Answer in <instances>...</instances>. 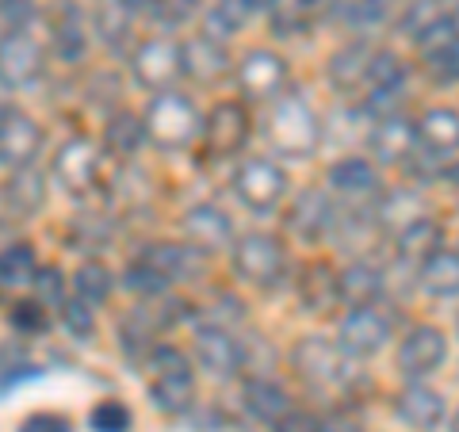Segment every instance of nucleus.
<instances>
[{"mask_svg":"<svg viewBox=\"0 0 459 432\" xmlns=\"http://www.w3.org/2000/svg\"><path fill=\"white\" fill-rule=\"evenodd\" d=\"M413 126H418V150L437 157V161H452V157L459 153V111L455 108H425L418 119H413Z\"/></svg>","mask_w":459,"mask_h":432,"instance_id":"nucleus-25","label":"nucleus"},{"mask_svg":"<svg viewBox=\"0 0 459 432\" xmlns=\"http://www.w3.org/2000/svg\"><path fill=\"white\" fill-rule=\"evenodd\" d=\"M325 188L329 195L352 203L356 211H368L383 195V172L364 153H344L325 168Z\"/></svg>","mask_w":459,"mask_h":432,"instance_id":"nucleus-10","label":"nucleus"},{"mask_svg":"<svg viewBox=\"0 0 459 432\" xmlns=\"http://www.w3.org/2000/svg\"><path fill=\"white\" fill-rule=\"evenodd\" d=\"M123 287H126V291H134L138 298H157V295L172 291V283L161 276V272H153L150 264H142V261H131V264H126Z\"/></svg>","mask_w":459,"mask_h":432,"instance_id":"nucleus-43","label":"nucleus"},{"mask_svg":"<svg viewBox=\"0 0 459 432\" xmlns=\"http://www.w3.org/2000/svg\"><path fill=\"white\" fill-rule=\"evenodd\" d=\"M50 50L57 54V62L77 65L84 50H89V31H84V20L74 4H57L50 16Z\"/></svg>","mask_w":459,"mask_h":432,"instance_id":"nucleus-32","label":"nucleus"},{"mask_svg":"<svg viewBox=\"0 0 459 432\" xmlns=\"http://www.w3.org/2000/svg\"><path fill=\"white\" fill-rule=\"evenodd\" d=\"M455 337H459V314H455Z\"/></svg>","mask_w":459,"mask_h":432,"instance_id":"nucleus-53","label":"nucleus"},{"mask_svg":"<svg viewBox=\"0 0 459 432\" xmlns=\"http://www.w3.org/2000/svg\"><path fill=\"white\" fill-rule=\"evenodd\" d=\"M371 50H376V47H371L368 39H352V42H344V47H337L333 54H329V62H325V81L333 84L341 96L364 89Z\"/></svg>","mask_w":459,"mask_h":432,"instance_id":"nucleus-27","label":"nucleus"},{"mask_svg":"<svg viewBox=\"0 0 459 432\" xmlns=\"http://www.w3.org/2000/svg\"><path fill=\"white\" fill-rule=\"evenodd\" d=\"M42 65H47V54H42V42L31 31L0 35V81L8 89H23V84L39 81Z\"/></svg>","mask_w":459,"mask_h":432,"instance_id":"nucleus-18","label":"nucleus"},{"mask_svg":"<svg viewBox=\"0 0 459 432\" xmlns=\"http://www.w3.org/2000/svg\"><path fill=\"white\" fill-rule=\"evenodd\" d=\"M287 62L283 54L276 50H264V47H253L241 54V62H234V81L246 99H256V104H272L276 96L287 92Z\"/></svg>","mask_w":459,"mask_h":432,"instance_id":"nucleus-13","label":"nucleus"},{"mask_svg":"<svg viewBox=\"0 0 459 432\" xmlns=\"http://www.w3.org/2000/svg\"><path fill=\"white\" fill-rule=\"evenodd\" d=\"M96 35L100 42H104L108 50H123L126 42H131V27H134V12L131 8H123L119 0H104V4L96 8Z\"/></svg>","mask_w":459,"mask_h":432,"instance_id":"nucleus-36","label":"nucleus"},{"mask_svg":"<svg viewBox=\"0 0 459 432\" xmlns=\"http://www.w3.org/2000/svg\"><path fill=\"white\" fill-rule=\"evenodd\" d=\"M142 142H146V123H142L138 111L119 108V111L108 115V126H104V153L119 157V161H131Z\"/></svg>","mask_w":459,"mask_h":432,"instance_id":"nucleus-33","label":"nucleus"},{"mask_svg":"<svg viewBox=\"0 0 459 432\" xmlns=\"http://www.w3.org/2000/svg\"><path fill=\"white\" fill-rule=\"evenodd\" d=\"M337 20L349 27V31L371 35V31H379V27L386 23V0H341Z\"/></svg>","mask_w":459,"mask_h":432,"instance_id":"nucleus-38","label":"nucleus"},{"mask_svg":"<svg viewBox=\"0 0 459 432\" xmlns=\"http://www.w3.org/2000/svg\"><path fill=\"white\" fill-rule=\"evenodd\" d=\"M89 428L92 432H131L134 428V413H131L126 402L104 398V402H96V406L89 410Z\"/></svg>","mask_w":459,"mask_h":432,"instance_id":"nucleus-41","label":"nucleus"},{"mask_svg":"<svg viewBox=\"0 0 459 432\" xmlns=\"http://www.w3.org/2000/svg\"><path fill=\"white\" fill-rule=\"evenodd\" d=\"M230 256H234L238 280L261 287V291L280 287L283 276H287V249H283V241L276 234H268V229H249V234L234 238Z\"/></svg>","mask_w":459,"mask_h":432,"instance_id":"nucleus-5","label":"nucleus"},{"mask_svg":"<svg viewBox=\"0 0 459 432\" xmlns=\"http://www.w3.org/2000/svg\"><path fill=\"white\" fill-rule=\"evenodd\" d=\"M8 322L16 325V333H23V337H35V333H42V329L50 325L47 307H42L39 298H23V302H16V307L8 310Z\"/></svg>","mask_w":459,"mask_h":432,"instance_id":"nucleus-44","label":"nucleus"},{"mask_svg":"<svg viewBox=\"0 0 459 432\" xmlns=\"http://www.w3.org/2000/svg\"><path fill=\"white\" fill-rule=\"evenodd\" d=\"M429 214V199L421 184H402V188H383V195L371 203V219H376L383 238L402 234L410 222H418Z\"/></svg>","mask_w":459,"mask_h":432,"instance_id":"nucleus-21","label":"nucleus"},{"mask_svg":"<svg viewBox=\"0 0 459 432\" xmlns=\"http://www.w3.org/2000/svg\"><path fill=\"white\" fill-rule=\"evenodd\" d=\"M142 123H146V142H153L157 150H188L199 138L204 115L192 104V96L169 89L153 92L150 108L142 111Z\"/></svg>","mask_w":459,"mask_h":432,"instance_id":"nucleus-3","label":"nucleus"},{"mask_svg":"<svg viewBox=\"0 0 459 432\" xmlns=\"http://www.w3.org/2000/svg\"><path fill=\"white\" fill-rule=\"evenodd\" d=\"M138 364L146 371L150 402L161 413L180 417L195 406V364L184 349H177V344H153Z\"/></svg>","mask_w":459,"mask_h":432,"instance_id":"nucleus-1","label":"nucleus"},{"mask_svg":"<svg viewBox=\"0 0 459 432\" xmlns=\"http://www.w3.org/2000/svg\"><path fill=\"white\" fill-rule=\"evenodd\" d=\"M184 226V241L195 245L199 253H226L230 245H234V222H230V214H222L219 207L211 203H195L188 207V214L180 219Z\"/></svg>","mask_w":459,"mask_h":432,"instance_id":"nucleus-24","label":"nucleus"},{"mask_svg":"<svg viewBox=\"0 0 459 432\" xmlns=\"http://www.w3.org/2000/svg\"><path fill=\"white\" fill-rule=\"evenodd\" d=\"M413 283L429 298H459V249H437L413 268Z\"/></svg>","mask_w":459,"mask_h":432,"instance_id":"nucleus-30","label":"nucleus"},{"mask_svg":"<svg viewBox=\"0 0 459 432\" xmlns=\"http://www.w3.org/2000/svg\"><path fill=\"white\" fill-rule=\"evenodd\" d=\"M16 432H74V421L65 413H54V410H39L31 417H23Z\"/></svg>","mask_w":459,"mask_h":432,"instance_id":"nucleus-49","label":"nucleus"},{"mask_svg":"<svg viewBox=\"0 0 459 432\" xmlns=\"http://www.w3.org/2000/svg\"><path fill=\"white\" fill-rule=\"evenodd\" d=\"M57 314H62V325H65L77 341H89V337L96 333V314H92V307H84L81 298L69 295L62 307H57Z\"/></svg>","mask_w":459,"mask_h":432,"instance_id":"nucleus-45","label":"nucleus"},{"mask_svg":"<svg viewBox=\"0 0 459 432\" xmlns=\"http://www.w3.org/2000/svg\"><path fill=\"white\" fill-rule=\"evenodd\" d=\"M394 417L406 428L437 432L444 425V417H448V402L425 379H410V383H402V391L394 394Z\"/></svg>","mask_w":459,"mask_h":432,"instance_id":"nucleus-20","label":"nucleus"},{"mask_svg":"<svg viewBox=\"0 0 459 432\" xmlns=\"http://www.w3.org/2000/svg\"><path fill=\"white\" fill-rule=\"evenodd\" d=\"M134 261L150 264L153 272H161L169 283H180V280H195L199 268H204V253L188 241H146L138 249Z\"/></svg>","mask_w":459,"mask_h":432,"instance_id":"nucleus-23","label":"nucleus"},{"mask_svg":"<svg viewBox=\"0 0 459 432\" xmlns=\"http://www.w3.org/2000/svg\"><path fill=\"white\" fill-rule=\"evenodd\" d=\"M31 287H35V295H39L42 307H62V302L69 298V280H65L54 264H50V268H39L35 280H31Z\"/></svg>","mask_w":459,"mask_h":432,"instance_id":"nucleus-46","label":"nucleus"},{"mask_svg":"<svg viewBox=\"0 0 459 432\" xmlns=\"http://www.w3.org/2000/svg\"><path fill=\"white\" fill-rule=\"evenodd\" d=\"M241 406H246V413L253 417L256 425H268L272 428L283 413L295 410V402H291V394H287L276 379L249 376L246 383H241Z\"/></svg>","mask_w":459,"mask_h":432,"instance_id":"nucleus-28","label":"nucleus"},{"mask_svg":"<svg viewBox=\"0 0 459 432\" xmlns=\"http://www.w3.org/2000/svg\"><path fill=\"white\" fill-rule=\"evenodd\" d=\"M337 291H341V307H368L386 295V276L376 261L368 256H352L349 264L337 272Z\"/></svg>","mask_w":459,"mask_h":432,"instance_id":"nucleus-26","label":"nucleus"},{"mask_svg":"<svg viewBox=\"0 0 459 432\" xmlns=\"http://www.w3.org/2000/svg\"><path fill=\"white\" fill-rule=\"evenodd\" d=\"M425 65L433 69L437 81H455L459 84V35H444L437 42L421 47Z\"/></svg>","mask_w":459,"mask_h":432,"instance_id":"nucleus-40","label":"nucleus"},{"mask_svg":"<svg viewBox=\"0 0 459 432\" xmlns=\"http://www.w3.org/2000/svg\"><path fill=\"white\" fill-rule=\"evenodd\" d=\"M448 432H459V410L452 413V425H448Z\"/></svg>","mask_w":459,"mask_h":432,"instance_id":"nucleus-52","label":"nucleus"},{"mask_svg":"<svg viewBox=\"0 0 459 432\" xmlns=\"http://www.w3.org/2000/svg\"><path fill=\"white\" fill-rule=\"evenodd\" d=\"M119 4H123V8H131L134 16H138V12H146V8H150V0H119Z\"/></svg>","mask_w":459,"mask_h":432,"instance_id":"nucleus-51","label":"nucleus"},{"mask_svg":"<svg viewBox=\"0 0 459 432\" xmlns=\"http://www.w3.org/2000/svg\"><path fill=\"white\" fill-rule=\"evenodd\" d=\"M444 20H448V31L459 35V0H455L452 8H444Z\"/></svg>","mask_w":459,"mask_h":432,"instance_id":"nucleus-50","label":"nucleus"},{"mask_svg":"<svg viewBox=\"0 0 459 432\" xmlns=\"http://www.w3.org/2000/svg\"><path fill=\"white\" fill-rule=\"evenodd\" d=\"M253 16H256V0H214L204 12V35L230 42Z\"/></svg>","mask_w":459,"mask_h":432,"instance_id":"nucleus-34","label":"nucleus"},{"mask_svg":"<svg viewBox=\"0 0 459 432\" xmlns=\"http://www.w3.org/2000/svg\"><path fill=\"white\" fill-rule=\"evenodd\" d=\"M295 295L299 307L314 318H325L341 307V291H337V268L329 261H307L295 276Z\"/></svg>","mask_w":459,"mask_h":432,"instance_id":"nucleus-22","label":"nucleus"},{"mask_svg":"<svg viewBox=\"0 0 459 432\" xmlns=\"http://www.w3.org/2000/svg\"><path fill=\"white\" fill-rule=\"evenodd\" d=\"M394 337V310L386 302H368V307H352L341 314L337 322V344L344 349V356L352 359H371L379 356Z\"/></svg>","mask_w":459,"mask_h":432,"instance_id":"nucleus-6","label":"nucleus"},{"mask_svg":"<svg viewBox=\"0 0 459 432\" xmlns=\"http://www.w3.org/2000/svg\"><path fill=\"white\" fill-rule=\"evenodd\" d=\"M337 214L341 211L333 203V195H329V188H322V184H307V188L295 192L291 207H287V214H283V226L295 241L318 245L325 238H333Z\"/></svg>","mask_w":459,"mask_h":432,"instance_id":"nucleus-8","label":"nucleus"},{"mask_svg":"<svg viewBox=\"0 0 459 432\" xmlns=\"http://www.w3.org/2000/svg\"><path fill=\"white\" fill-rule=\"evenodd\" d=\"M192 364L204 367L214 379H234L246 367V341L230 325L204 322L195 325V337H192Z\"/></svg>","mask_w":459,"mask_h":432,"instance_id":"nucleus-9","label":"nucleus"},{"mask_svg":"<svg viewBox=\"0 0 459 432\" xmlns=\"http://www.w3.org/2000/svg\"><path fill=\"white\" fill-rule=\"evenodd\" d=\"M111 291H115V276L104 261H84V264H77L74 276H69V295L81 298L84 307H92V310L104 307Z\"/></svg>","mask_w":459,"mask_h":432,"instance_id":"nucleus-35","label":"nucleus"},{"mask_svg":"<svg viewBox=\"0 0 459 432\" xmlns=\"http://www.w3.org/2000/svg\"><path fill=\"white\" fill-rule=\"evenodd\" d=\"M264 138L280 157L307 161V157H314L322 146V119L299 92H283L268 104Z\"/></svg>","mask_w":459,"mask_h":432,"instance_id":"nucleus-2","label":"nucleus"},{"mask_svg":"<svg viewBox=\"0 0 459 432\" xmlns=\"http://www.w3.org/2000/svg\"><path fill=\"white\" fill-rule=\"evenodd\" d=\"M272 432H325V417H318L314 410H291L283 413L276 425H272Z\"/></svg>","mask_w":459,"mask_h":432,"instance_id":"nucleus-48","label":"nucleus"},{"mask_svg":"<svg viewBox=\"0 0 459 432\" xmlns=\"http://www.w3.org/2000/svg\"><path fill=\"white\" fill-rule=\"evenodd\" d=\"M418 150V126H413L410 115H386V119H376L368 131V153L379 168H394L406 165L410 153Z\"/></svg>","mask_w":459,"mask_h":432,"instance_id":"nucleus-15","label":"nucleus"},{"mask_svg":"<svg viewBox=\"0 0 459 432\" xmlns=\"http://www.w3.org/2000/svg\"><path fill=\"white\" fill-rule=\"evenodd\" d=\"M39 272V256L27 241H16L0 253V287H31Z\"/></svg>","mask_w":459,"mask_h":432,"instance_id":"nucleus-37","label":"nucleus"},{"mask_svg":"<svg viewBox=\"0 0 459 432\" xmlns=\"http://www.w3.org/2000/svg\"><path fill=\"white\" fill-rule=\"evenodd\" d=\"M31 20H35V4H31V0H0V35L27 31Z\"/></svg>","mask_w":459,"mask_h":432,"instance_id":"nucleus-47","label":"nucleus"},{"mask_svg":"<svg viewBox=\"0 0 459 432\" xmlns=\"http://www.w3.org/2000/svg\"><path fill=\"white\" fill-rule=\"evenodd\" d=\"M42 150V126L27 111L4 108L0 111V165L8 172L35 165V157Z\"/></svg>","mask_w":459,"mask_h":432,"instance_id":"nucleus-19","label":"nucleus"},{"mask_svg":"<svg viewBox=\"0 0 459 432\" xmlns=\"http://www.w3.org/2000/svg\"><path fill=\"white\" fill-rule=\"evenodd\" d=\"M352 356H344V349L333 337L322 333H303L291 344V371L303 379L310 391H337L352 379Z\"/></svg>","mask_w":459,"mask_h":432,"instance_id":"nucleus-4","label":"nucleus"},{"mask_svg":"<svg viewBox=\"0 0 459 432\" xmlns=\"http://www.w3.org/2000/svg\"><path fill=\"white\" fill-rule=\"evenodd\" d=\"M180 69L195 84H219L234 73V57H230V47L222 39H211L199 31L180 42Z\"/></svg>","mask_w":459,"mask_h":432,"instance_id":"nucleus-16","label":"nucleus"},{"mask_svg":"<svg viewBox=\"0 0 459 432\" xmlns=\"http://www.w3.org/2000/svg\"><path fill=\"white\" fill-rule=\"evenodd\" d=\"M50 172H54V180L62 184L65 192H74V195L92 192V184L100 177V150L92 146V138L77 134V138L62 142L57 153H54Z\"/></svg>","mask_w":459,"mask_h":432,"instance_id":"nucleus-17","label":"nucleus"},{"mask_svg":"<svg viewBox=\"0 0 459 432\" xmlns=\"http://www.w3.org/2000/svg\"><path fill=\"white\" fill-rule=\"evenodd\" d=\"M448 364V337L444 329L433 322H418L402 333L398 349H394V367L402 379H429Z\"/></svg>","mask_w":459,"mask_h":432,"instance_id":"nucleus-7","label":"nucleus"},{"mask_svg":"<svg viewBox=\"0 0 459 432\" xmlns=\"http://www.w3.org/2000/svg\"><path fill=\"white\" fill-rule=\"evenodd\" d=\"M204 12V0H150L146 16L157 23V31H177V27L192 23Z\"/></svg>","mask_w":459,"mask_h":432,"instance_id":"nucleus-39","label":"nucleus"},{"mask_svg":"<svg viewBox=\"0 0 459 432\" xmlns=\"http://www.w3.org/2000/svg\"><path fill=\"white\" fill-rule=\"evenodd\" d=\"M455 249H459V245H455Z\"/></svg>","mask_w":459,"mask_h":432,"instance_id":"nucleus-54","label":"nucleus"},{"mask_svg":"<svg viewBox=\"0 0 459 432\" xmlns=\"http://www.w3.org/2000/svg\"><path fill=\"white\" fill-rule=\"evenodd\" d=\"M249 134H253V119L241 99H219L204 115V126H199V138H204V150L211 157H238L246 150Z\"/></svg>","mask_w":459,"mask_h":432,"instance_id":"nucleus-14","label":"nucleus"},{"mask_svg":"<svg viewBox=\"0 0 459 432\" xmlns=\"http://www.w3.org/2000/svg\"><path fill=\"white\" fill-rule=\"evenodd\" d=\"M131 73L146 92H169L177 89V81L184 77L180 69V42H172L169 35L142 39L131 50Z\"/></svg>","mask_w":459,"mask_h":432,"instance_id":"nucleus-12","label":"nucleus"},{"mask_svg":"<svg viewBox=\"0 0 459 432\" xmlns=\"http://www.w3.org/2000/svg\"><path fill=\"white\" fill-rule=\"evenodd\" d=\"M386 84H406V62L394 50H371L364 89H386Z\"/></svg>","mask_w":459,"mask_h":432,"instance_id":"nucleus-42","label":"nucleus"},{"mask_svg":"<svg viewBox=\"0 0 459 432\" xmlns=\"http://www.w3.org/2000/svg\"><path fill=\"white\" fill-rule=\"evenodd\" d=\"M437 249H444V222L425 214V219L410 222L402 234H394V253H398V264H406L410 272L418 268L425 256H433Z\"/></svg>","mask_w":459,"mask_h":432,"instance_id":"nucleus-31","label":"nucleus"},{"mask_svg":"<svg viewBox=\"0 0 459 432\" xmlns=\"http://www.w3.org/2000/svg\"><path fill=\"white\" fill-rule=\"evenodd\" d=\"M0 199H4L12 219H31V214H39L42 203H47V177H42L35 165L12 168V177L4 180V188H0Z\"/></svg>","mask_w":459,"mask_h":432,"instance_id":"nucleus-29","label":"nucleus"},{"mask_svg":"<svg viewBox=\"0 0 459 432\" xmlns=\"http://www.w3.org/2000/svg\"><path fill=\"white\" fill-rule=\"evenodd\" d=\"M287 184H291L287 180V168L280 161H272V157H249V161H241L234 172L238 203H246L256 214L276 211L287 195Z\"/></svg>","mask_w":459,"mask_h":432,"instance_id":"nucleus-11","label":"nucleus"}]
</instances>
